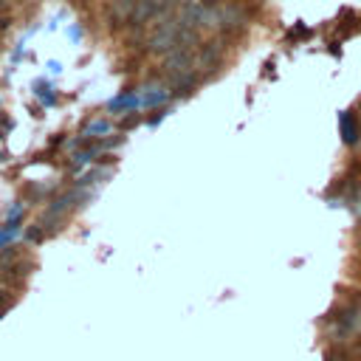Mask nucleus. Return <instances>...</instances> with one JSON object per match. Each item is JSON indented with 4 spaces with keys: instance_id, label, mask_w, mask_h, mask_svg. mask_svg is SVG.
Returning a JSON list of instances; mask_svg holds the SVG:
<instances>
[{
    "instance_id": "7",
    "label": "nucleus",
    "mask_w": 361,
    "mask_h": 361,
    "mask_svg": "<svg viewBox=\"0 0 361 361\" xmlns=\"http://www.w3.org/2000/svg\"><path fill=\"white\" fill-rule=\"evenodd\" d=\"M17 237H20V226H6V223H3V226H0V251L8 248Z\"/></svg>"
},
{
    "instance_id": "5",
    "label": "nucleus",
    "mask_w": 361,
    "mask_h": 361,
    "mask_svg": "<svg viewBox=\"0 0 361 361\" xmlns=\"http://www.w3.org/2000/svg\"><path fill=\"white\" fill-rule=\"evenodd\" d=\"M169 87H147L144 93H141V107H164L166 102H169Z\"/></svg>"
},
{
    "instance_id": "10",
    "label": "nucleus",
    "mask_w": 361,
    "mask_h": 361,
    "mask_svg": "<svg viewBox=\"0 0 361 361\" xmlns=\"http://www.w3.org/2000/svg\"><path fill=\"white\" fill-rule=\"evenodd\" d=\"M23 54H25V39H20V42H17V45H14V54H11V62H14V65H17V62H20V59H23Z\"/></svg>"
},
{
    "instance_id": "6",
    "label": "nucleus",
    "mask_w": 361,
    "mask_h": 361,
    "mask_svg": "<svg viewBox=\"0 0 361 361\" xmlns=\"http://www.w3.org/2000/svg\"><path fill=\"white\" fill-rule=\"evenodd\" d=\"M31 90H34V96H37L45 107L56 104V93H54V87H51V82H48V79H37V82L31 85Z\"/></svg>"
},
{
    "instance_id": "11",
    "label": "nucleus",
    "mask_w": 361,
    "mask_h": 361,
    "mask_svg": "<svg viewBox=\"0 0 361 361\" xmlns=\"http://www.w3.org/2000/svg\"><path fill=\"white\" fill-rule=\"evenodd\" d=\"M8 302H11L8 290H3V288H0V310H6V307H8Z\"/></svg>"
},
{
    "instance_id": "3",
    "label": "nucleus",
    "mask_w": 361,
    "mask_h": 361,
    "mask_svg": "<svg viewBox=\"0 0 361 361\" xmlns=\"http://www.w3.org/2000/svg\"><path fill=\"white\" fill-rule=\"evenodd\" d=\"M135 107H141V96L135 93V90H121L118 96H113L110 102H107V110L110 113H133Z\"/></svg>"
},
{
    "instance_id": "2",
    "label": "nucleus",
    "mask_w": 361,
    "mask_h": 361,
    "mask_svg": "<svg viewBox=\"0 0 361 361\" xmlns=\"http://www.w3.org/2000/svg\"><path fill=\"white\" fill-rule=\"evenodd\" d=\"M338 133H341V141L344 144H358L361 138V124H358V116L353 110H344L338 116Z\"/></svg>"
},
{
    "instance_id": "4",
    "label": "nucleus",
    "mask_w": 361,
    "mask_h": 361,
    "mask_svg": "<svg viewBox=\"0 0 361 361\" xmlns=\"http://www.w3.org/2000/svg\"><path fill=\"white\" fill-rule=\"evenodd\" d=\"M110 130H113V124H110L107 118H93V121H87V124L82 127V133H79V135H82L85 141H90V144H93V141L107 138V135H110Z\"/></svg>"
},
{
    "instance_id": "9",
    "label": "nucleus",
    "mask_w": 361,
    "mask_h": 361,
    "mask_svg": "<svg viewBox=\"0 0 361 361\" xmlns=\"http://www.w3.org/2000/svg\"><path fill=\"white\" fill-rule=\"evenodd\" d=\"M138 124H141V116H138V113H130V116L121 121V130L127 133V130H133V127H138Z\"/></svg>"
},
{
    "instance_id": "8",
    "label": "nucleus",
    "mask_w": 361,
    "mask_h": 361,
    "mask_svg": "<svg viewBox=\"0 0 361 361\" xmlns=\"http://www.w3.org/2000/svg\"><path fill=\"white\" fill-rule=\"evenodd\" d=\"M310 34H313V31H310L305 23H296V25H293V28L285 34V39H288V42H296V39H307Z\"/></svg>"
},
{
    "instance_id": "1",
    "label": "nucleus",
    "mask_w": 361,
    "mask_h": 361,
    "mask_svg": "<svg viewBox=\"0 0 361 361\" xmlns=\"http://www.w3.org/2000/svg\"><path fill=\"white\" fill-rule=\"evenodd\" d=\"M195 68L203 79L214 76V71L223 68V45L217 39H209V42H200V48L195 51Z\"/></svg>"
},
{
    "instance_id": "12",
    "label": "nucleus",
    "mask_w": 361,
    "mask_h": 361,
    "mask_svg": "<svg viewBox=\"0 0 361 361\" xmlns=\"http://www.w3.org/2000/svg\"><path fill=\"white\" fill-rule=\"evenodd\" d=\"M48 71H51V73H59V71H62V65H59V62H48Z\"/></svg>"
}]
</instances>
